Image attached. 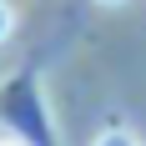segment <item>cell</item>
<instances>
[{"label": "cell", "instance_id": "1", "mask_svg": "<svg viewBox=\"0 0 146 146\" xmlns=\"http://www.w3.org/2000/svg\"><path fill=\"white\" fill-rule=\"evenodd\" d=\"M96 146H141L131 131H106V136H96Z\"/></svg>", "mask_w": 146, "mask_h": 146}, {"label": "cell", "instance_id": "2", "mask_svg": "<svg viewBox=\"0 0 146 146\" xmlns=\"http://www.w3.org/2000/svg\"><path fill=\"white\" fill-rule=\"evenodd\" d=\"M10 25H15V15H10V5H5V0H0V40H5V35H10Z\"/></svg>", "mask_w": 146, "mask_h": 146}, {"label": "cell", "instance_id": "3", "mask_svg": "<svg viewBox=\"0 0 146 146\" xmlns=\"http://www.w3.org/2000/svg\"><path fill=\"white\" fill-rule=\"evenodd\" d=\"M0 146H25V141H15V136H0Z\"/></svg>", "mask_w": 146, "mask_h": 146}, {"label": "cell", "instance_id": "4", "mask_svg": "<svg viewBox=\"0 0 146 146\" xmlns=\"http://www.w3.org/2000/svg\"><path fill=\"white\" fill-rule=\"evenodd\" d=\"M101 5H121V0H101Z\"/></svg>", "mask_w": 146, "mask_h": 146}]
</instances>
